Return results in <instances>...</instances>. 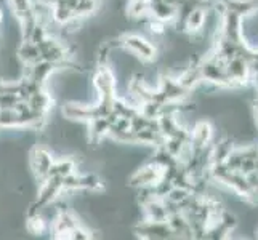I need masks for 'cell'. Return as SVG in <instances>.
I'll list each match as a JSON object with an SVG mask.
<instances>
[{
  "instance_id": "1",
  "label": "cell",
  "mask_w": 258,
  "mask_h": 240,
  "mask_svg": "<svg viewBox=\"0 0 258 240\" xmlns=\"http://www.w3.org/2000/svg\"><path fill=\"white\" fill-rule=\"evenodd\" d=\"M120 47L132 51L133 55H137L145 63H151L157 58V48L153 45L146 37L138 34H125L119 39Z\"/></svg>"
},
{
  "instance_id": "2",
  "label": "cell",
  "mask_w": 258,
  "mask_h": 240,
  "mask_svg": "<svg viewBox=\"0 0 258 240\" xmlns=\"http://www.w3.org/2000/svg\"><path fill=\"white\" fill-rule=\"evenodd\" d=\"M92 82L98 93V100L112 101L114 98H117V80L108 64H100Z\"/></svg>"
},
{
  "instance_id": "3",
  "label": "cell",
  "mask_w": 258,
  "mask_h": 240,
  "mask_svg": "<svg viewBox=\"0 0 258 240\" xmlns=\"http://www.w3.org/2000/svg\"><path fill=\"white\" fill-rule=\"evenodd\" d=\"M165 170L167 168L157 165L154 162H149L148 165L138 168V170L130 176L128 184L137 189L154 188L156 184H159L165 178Z\"/></svg>"
},
{
  "instance_id": "4",
  "label": "cell",
  "mask_w": 258,
  "mask_h": 240,
  "mask_svg": "<svg viewBox=\"0 0 258 240\" xmlns=\"http://www.w3.org/2000/svg\"><path fill=\"white\" fill-rule=\"evenodd\" d=\"M61 114L63 117L71 120V122H81V123H88L90 120L96 119V108L95 104L90 103H81V101H68L61 108Z\"/></svg>"
},
{
  "instance_id": "5",
  "label": "cell",
  "mask_w": 258,
  "mask_h": 240,
  "mask_svg": "<svg viewBox=\"0 0 258 240\" xmlns=\"http://www.w3.org/2000/svg\"><path fill=\"white\" fill-rule=\"evenodd\" d=\"M63 181L58 176H48L43 181H40V189L37 194V207L42 210V207L45 205H51L55 203L59 195L63 194Z\"/></svg>"
},
{
  "instance_id": "6",
  "label": "cell",
  "mask_w": 258,
  "mask_h": 240,
  "mask_svg": "<svg viewBox=\"0 0 258 240\" xmlns=\"http://www.w3.org/2000/svg\"><path fill=\"white\" fill-rule=\"evenodd\" d=\"M55 162L53 154L47 147L43 146H35L31 152V170L34 172L35 178L40 181H43L45 178H48V172Z\"/></svg>"
},
{
  "instance_id": "7",
  "label": "cell",
  "mask_w": 258,
  "mask_h": 240,
  "mask_svg": "<svg viewBox=\"0 0 258 240\" xmlns=\"http://www.w3.org/2000/svg\"><path fill=\"white\" fill-rule=\"evenodd\" d=\"M207 15H209V12L202 5L191 7L188 13H186L183 18L184 32H188L191 37H194V35H198V34H202L204 28H206V23H207Z\"/></svg>"
},
{
  "instance_id": "8",
  "label": "cell",
  "mask_w": 258,
  "mask_h": 240,
  "mask_svg": "<svg viewBox=\"0 0 258 240\" xmlns=\"http://www.w3.org/2000/svg\"><path fill=\"white\" fill-rule=\"evenodd\" d=\"M189 141L196 149H204L212 146L213 141V127L209 120H199L189 130Z\"/></svg>"
},
{
  "instance_id": "9",
  "label": "cell",
  "mask_w": 258,
  "mask_h": 240,
  "mask_svg": "<svg viewBox=\"0 0 258 240\" xmlns=\"http://www.w3.org/2000/svg\"><path fill=\"white\" fill-rule=\"evenodd\" d=\"M88 128V139L92 143L98 144L101 143L104 138L109 136V130H111V122L108 117H96L87 123Z\"/></svg>"
},
{
  "instance_id": "10",
  "label": "cell",
  "mask_w": 258,
  "mask_h": 240,
  "mask_svg": "<svg viewBox=\"0 0 258 240\" xmlns=\"http://www.w3.org/2000/svg\"><path fill=\"white\" fill-rule=\"evenodd\" d=\"M16 55H18V59H20L23 64H34V63H37V61L42 59L39 45L31 42V40H23L21 45L18 47Z\"/></svg>"
},
{
  "instance_id": "11",
  "label": "cell",
  "mask_w": 258,
  "mask_h": 240,
  "mask_svg": "<svg viewBox=\"0 0 258 240\" xmlns=\"http://www.w3.org/2000/svg\"><path fill=\"white\" fill-rule=\"evenodd\" d=\"M79 186L81 191L98 192L104 189V183L96 173H79Z\"/></svg>"
},
{
  "instance_id": "12",
  "label": "cell",
  "mask_w": 258,
  "mask_h": 240,
  "mask_svg": "<svg viewBox=\"0 0 258 240\" xmlns=\"http://www.w3.org/2000/svg\"><path fill=\"white\" fill-rule=\"evenodd\" d=\"M76 172V162L73 158L64 157V158H59L55 160L48 172V176H58V178H64L71 173Z\"/></svg>"
},
{
  "instance_id": "13",
  "label": "cell",
  "mask_w": 258,
  "mask_h": 240,
  "mask_svg": "<svg viewBox=\"0 0 258 240\" xmlns=\"http://www.w3.org/2000/svg\"><path fill=\"white\" fill-rule=\"evenodd\" d=\"M73 16H74L73 8L68 7L66 4H63L61 0H58V2L51 7V20H53V23H55V24L63 26V24H66Z\"/></svg>"
},
{
  "instance_id": "14",
  "label": "cell",
  "mask_w": 258,
  "mask_h": 240,
  "mask_svg": "<svg viewBox=\"0 0 258 240\" xmlns=\"http://www.w3.org/2000/svg\"><path fill=\"white\" fill-rule=\"evenodd\" d=\"M32 2L34 0H10V8L12 13L18 21L26 20V18L34 16L32 12Z\"/></svg>"
},
{
  "instance_id": "15",
  "label": "cell",
  "mask_w": 258,
  "mask_h": 240,
  "mask_svg": "<svg viewBox=\"0 0 258 240\" xmlns=\"http://www.w3.org/2000/svg\"><path fill=\"white\" fill-rule=\"evenodd\" d=\"M26 229L34 235H42L47 229V219L43 218L40 211L28 215V219H26Z\"/></svg>"
},
{
  "instance_id": "16",
  "label": "cell",
  "mask_w": 258,
  "mask_h": 240,
  "mask_svg": "<svg viewBox=\"0 0 258 240\" xmlns=\"http://www.w3.org/2000/svg\"><path fill=\"white\" fill-rule=\"evenodd\" d=\"M127 13L130 18H135V20H141V18H148L149 15V2L145 0H130L127 5Z\"/></svg>"
},
{
  "instance_id": "17",
  "label": "cell",
  "mask_w": 258,
  "mask_h": 240,
  "mask_svg": "<svg viewBox=\"0 0 258 240\" xmlns=\"http://www.w3.org/2000/svg\"><path fill=\"white\" fill-rule=\"evenodd\" d=\"M98 5H100V4H98V0H79L77 5L74 7V10H73L74 16L85 20V18H88L98 10Z\"/></svg>"
},
{
  "instance_id": "18",
  "label": "cell",
  "mask_w": 258,
  "mask_h": 240,
  "mask_svg": "<svg viewBox=\"0 0 258 240\" xmlns=\"http://www.w3.org/2000/svg\"><path fill=\"white\" fill-rule=\"evenodd\" d=\"M34 2H35V0H34ZM37 2H42V4H45V5L53 7V5H55V4L58 2V0H37Z\"/></svg>"
},
{
  "instance_id": "19",
  "label": "cell",
  "mask_w": 258,
  "mask_h": 240,
  "mask_svg": "<svg viewBox=\"0 0 258 240\" xmlns=\"http://www.w3.org/2000/svg\"><path fill=\"white\" fill-rule=\"evenodd\" d=\"M4 20H5V13H4V10L0 8V24L4 23Z\"/></svg>"
},
{
  "instance_id": "20",
  "label": "cell",
  "mask_w": 258,
  "mask_h": 240,
  "mask_svg": "<svg viewBox=\"0 0 258 240\" xmlns=\"http://www.w3.org/2000/svg\"><path fill=\"white\" fill-rule=\"evenodd\" d=\"M198 2H201V0H198Z\"/></svg>"
}]
</instances>
